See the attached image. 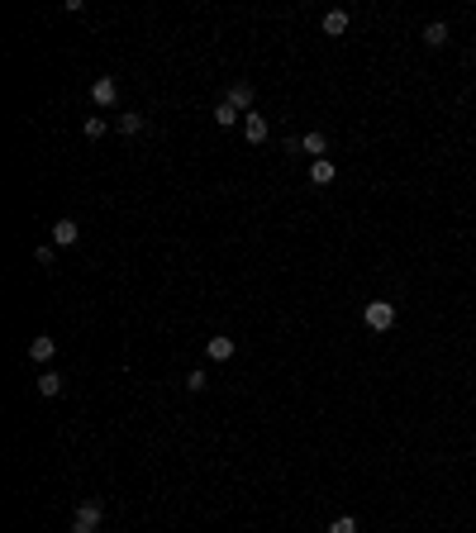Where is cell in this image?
I'll return each mask as SVG.
<instances>
[{
  "mask_svg": "<svg viewBox=\"0 0 476 533\" xmlns=\"http://www.w3.org/2000/svg\"><path fill=\"white\" fill-rule=\"evenodd\" d=\"M100 524H105L100 500H81V505H77V519H72V529H67V533H95Z\"/></svg>",
  "mask_w": 476,
  "mask_h": 533,
  "instance_id": "6da1fadb",
  "label": "cell"
},
{
  "mask_svg": "<svg viewBox=\"0 0 476 533\" xmlns=\"http://www.w3.org/2000/svg\"><path fill=\"white\" fill-rule=\"evenodd\" d=\"M362 319H367L372 333H386L391 324H396V305H391V300H372V305L362 310Z\"/></svg>",
  "mask_w": 476,
  "mask_h": 533,
  "instance_id": "7a4b0ae2",
  "label": "cell"
},
{
  "mask_svg": "<svg viewBox=\"0 0 476 533\" xmlns=\"http://www.w3.org/2000/svg\"><path fill=\"white\" fill-rule=\"evenodd\" d=\"M91 100L100 105V110H110L114 100H119V81H114V77H95L91 81Z\"/></svg>",
  "mask_w": 476,
  "mask_h": 533,
  "instance_id": "3957f363",
  "label": "cell"
},
{
  "mask_svg": "<svg viewBox=\"0 0 476 533\" xmlns=\"http://www.w3.org/2000/svg\"><path fill=\"white\" fill-rule=\"evenodd\" d=\"M224 100H229V105H234L238 114H253V110H257V105H253V86H248V81H234Z\"/></svg>",
  "mask_w": 476,
  "mask_h": 533,
  "instance_id": "277c9868",
  "label": "cell"
},
{
  "mask_svg": "<svg viewBox=\"0 0 476 533\" xmlns=\"http://www.w3.org/2000/svg\"><path fill=\"white\" fill-rule=\"evenodd\" d=\"M243 134H248V143H267L271 139V129H267V119H262V114H243Z\"/></svg>",
  "mask_w": 476,
  "mask_h": 533,
  "instance_id": "5b68a950",
  "label": "cell"
},
{
  "mask_svg": "<svg viewBox=\"0 0 476 533\" xmlns=\"http://www.w3.org/2000/svg\"><path fill=\"white\" fill-rule=\"evenodd\" d=\"M234 338H224V333H215V338H210V343H205V357L210 362H229V357H234Z\"/></svg>",
  "mask_w": 476,
  "mask_h": 533,
  "instance_id": "8992f818",
  "label": "cell"
},
{
  "mask_svg": "<svg viewBox=\"0 0 476 533\" xmlns=\"http://www.w3.org/2000/svg\"><path fill=\"white\" fill-rule=\"evenodd\" d=\"M77 238H81L77 220H58V224H53V243H58V248H72Z\"/></svg>",
  "mask_w": 476,
  "mask_h": 533,
  "instance_id": "52a82bcc",
  "label": "cell"
},
{
  "mask_svg": "<svg viewBox=\"0 0 476 533\" xmlns=\"http://www.w3.org/2000/svg\"><path fill=\"white\" fill-rule=\"evenodd\" d=\"M53 352H58V343H53L48 333H38V338L29 343V357H33V362H53Z\"/></svg>",
  "mask_w": 476,
  "mask_h": 533,
  "instance_id": "ba28073f",
  "label": "cell"
},
{
  "mask_svg": "<svg viewBox=\"0 0 476 533\" xmlns=\"http://www.w3.org/2000/svg\"><path fill=\"white\" fill-rule=\"evenodd\" d=\"M424 43H428V48H443V43H448V24H443V19L424 24Z\"/></svg>",
  "mask_w": 476,
  "mask_h": 533,
  "instance_id": "9c48e42d",
  "label": "cell"
},
{
  "mask_svg": "<svg viewBox=\"0 0 476 533\" xmlns=\"http://www.w3.org/2000/svg\"><path fill=\"white\" fill-rule=\"evenodd\" d=\"M301 148H305V153H315V162H319V157L329 153V139H324V134L315 129V134H305V139H301Z\"/></svg>",
  "mask_w": 476,
  "mask_h": 533,
  "instance_id": "30bf717a",
  "label": "cell"
},
{
  "mask_svg": "<svg viewBox=\"0 0 476 533\" xmlns=\"http://www.w3.org/2000/svg\"><path fill=\"white\" fill-rule=\"evenodd\" d=\"M310 181H315V186H329V181H333V162H329V157H319L315 167H310Z\"/></svg>",
  "mask_w": 476,
  "mask_h": 533,
  "instance_id": "8fae6325",
  "label": "cell"
},
{
  "mask_svg": "<svg viewBox=\"0 0 476 533\" xmlns=\"http://www.w3.org/2000/svg\"><path fill=\"white\" fill-rule=\"evenodd\" d=\"M343 29H348V15H343V10H329V15H324V33H329V38H338Z\"/></svg>",
  "mask_w": 476,
  "mask_h": 533,
  "instance_id": "7c38bea8",
  "label": "cell"
},
{
  "mask_svg": "<svg viewBox=\"0 0 476 533\" xmlns=\"http://www.w3.org/2000/svg\"><path fill=\"white\" fill-rule=\"evenodd\" d=\"M38 391L43 395H63V377H58V372H43V377H38Z\"/></svg>",
  "mask_w": 476,
  "mask_h": 533,
  "instance_id": "4fadbf2b",
  "label": "cell"
},
{
  "mask_svg": "<svg viewBox=\"0 0 476 533\" xmlns=\"http://www.w3.org/2000/svg\"><path fill=\"white\" fill-rule=\"evenodd\" d=\"M215 119H220V129H224V124H234V119H243V114H238L229 100H220V105H215Z\"/></svg>",
  "mask_w": 476,
  "mask_h": 533,
  "instance_id": "5bb4252c",
  "label": "cell"
},
{
  "mask_svg": "<svg viewBox=\"0 0 476 533\" xmlns=\"http://www.w3.org/2000/svg\"><path fill=\"white\" fill-rule=\"evenodd\" d=\"M205 386H210L205 372H186V391H205Z\"/></svg>",
  "mask_w": 476,
  "mask_h": 533,
  "instance_id": "9a60e30c",
  "label": "cell"
},
{
  "mask_svg": "<svg viewBox=\"0 0 476 533\" xmlns=\"http://www.w3.org/2000/svg\"><path fill=\"white\" fill-rule=\"evenodd\" d=\"M119 129H124V134H139V129H143V114H119Z\"/></svg>",
  "mask_w": 476,
  "mask_h": 533,
  "instance_id": "2e32d148",
  "label": "cell"
},
{
  "mask_svg": "<svg viewBox=\"0 0 476 533\" xmlns=\"http://www.w3.org/2000/svg\"><path fill=\"white\" fill-rule=\"evenodd\" d=\"M329 533H357V519H348V515H343V519H333Z\"/></svg>",
  "mask_w": 476,
  "mask_h": 533,
  "instance_id": "e0dca14e",
  "label": "cell"
},
{
  "mask_svg": "<svg viewBox=\"0 0 476 533\" xmlns=\"http://www.w3.org/2000/svg\"><path fill=\"white\" fill-rule=\"evenodd\" d=\"M100 134H105V119L91 114V119H86V139H100Z\"/></svg>",
  "mask_w": 476,
  "mask_h": 533,
  "instance_id": "ac0fdd59",
  "label": "cell"
},
{
  "mask_svg": "<svg viewBox=\"0 0 476 533\" xmlns=\"http://www.w3.org/2000/svg\"><path fill=\"white\" fill-rule=\"evenodd\" d=\"M33 262H38V266H53V243H43V248L33 252Z\"/></svg>",
  "mask_w": 476,
  "mask_h": 533,
  "instance_id": "d6986e66",
  "label": "cell"
}]
</instances>
